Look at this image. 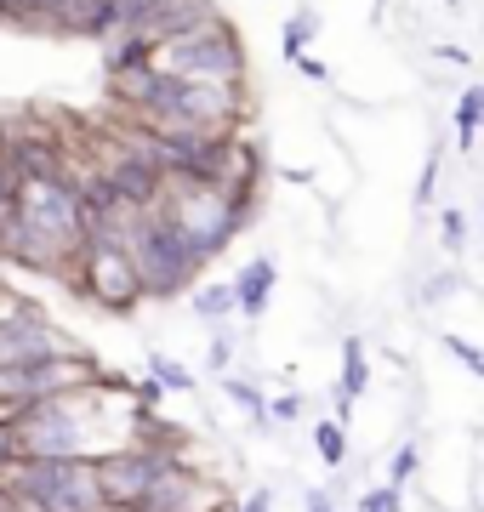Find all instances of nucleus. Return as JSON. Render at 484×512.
Wrapping results in <instances>:
<instances>
[{
	"label": "nucleus",
	"instance_id": "a878e982",
	"mask_svg": "<svg viewBox=\"0 0 484 512\" xmlns=\"http://www.w3.org/2000/svg\"><path fill=\"white\" fill-rule=\"evenodd\" d=\"M12 188H18V177H12V165H6V148H0V205H12Z\"/></svg>",
	"mask_w": 484,
	"mask_h": 512
},
{
	"label": "nucleus",
	"instance_id": "f3484780",
	"mask_svg": "<svg viewBox=\"0 0 484 512\" xmlns=\"http://www.w3.org/2000/svg\"><path fill=\"white\" fill-rule=\"evenodd\" d=\"M314 29H319V18H314V12H297V18L285 23V35H280V46H285V63H297V57L308 52V40H314Z\"/></svg>",
	"mask_w": 484,
	"mask_h": 512
},
{
	"label": "nucleus",
	"instance_id": "7ed1b4c3",
	"mask_svg": "<svg viewBox=\"0 0 484 512\" xmlns=\"http://www.w3.org/2000/svg\"><path fill=\"white\" fill-rule=\"evenodd\" d=\"M154 211L183 234V245L200 256V268L211 256H223L251 228V211H240L228 194H217V188H205V183H166Z\"/></svg>",
	"mask_w": 484,
	"mask_h": 512
},
{
	"label": "nucleus",
	"instance_id": "f8f14e48",
	"mask_svg": "<svg viewBox=\"0 0 484 512\" xmlns=\"http://www.w3.org/2000/svg\"><path fill=\"white\" fill-rule=\"evenodd\" d=\"M365 387H371V353H365L359 336H342V376H336V393L359 399Z\"/></svg>",
	"mask_w": 484,
	"mask_h": 512
},
{
	"label": "nucleus",
	"instance_id": "423d86ee",
	"mask_svg": "<svg viewBox=\"0 0 484 512\" xmlns=\"http://www.w3.org/2000/svg\"><path fill=\"white\" fill-rule=\"evenodd\" d=\"M69 279H75L80 296H92L97 308H109V313H131L143 302V285L131 274L120 228H92V234L80 239L75 262H69Z\"/></svg>",
	"mask_w": 484,
	"mask_h": 512
},
{
	"label": "nucleus",
	"instance_id": "a211bd4d",
	"mask_svg": "<svg viewBox=\"0 0 484 512\" xmlns=\"http://www.w3.org/2000/svg\"><path fill=\"white\" fill-rule=\"evenodd\" d=\"M416 467H422V450H416V444H399V450H393L388 456V478H382V484H393V490H405L410 478H416Z\"/></svg>",
	"mask_w": 484,
	"mask_h": 512
},
{
	"label": "nucleus",
	"instance_id": "4468645a",
	"mask_svg": "<svg viewBox=\"0 0 484 512\" xmlns=\"http://www.w3.org/2000/svg\"><path fill=\"white\" fill-rule=\"evenodd\" d=\"M314 456L325 461V467H348V427L342 421H314Z\"/></svg>",
	"mask_w": 484,
	"mask_h": 512
},
{
	"label": "nucleus",
	"instance_id": "f03ea898",
	"mask_svg": "<svg viewBox=\"0 0 484 512\" xmlns=\"http://www.w3.org/2000/svg\"><path fill=\"white\" fill-rule=\"evenodd\" d=\"M149 69L183 86H245V46L228 18H211L177 40H160L149 52Z\"/></svg>",
	"mask_w": 484,
	"mask_h": 512
},
{
	"label": "nucleus",
	"instance_id": "4be33fe9",
	"mask_svg": "<svg viewBox=\"0 0 484 512\" xmlns=\"http://www.w3.org/2000/svg\"><path fill=\"white\" fill-rule=\"evenodd\" d=\"M439 228H445V245H450V251H462V245H467V217L456 211V205H445V217H439Z\"/></svg>",
	"mask_w": 484,
	"mask_h": 512
},
{
	"label": "nucleus",
	"instance_id": "6ab92c4d",
	"mask_svg": "<svg viewBox=\"0 0 484 512\" xmlns=\"http://www.w3.org/2000/svg\"><path fill=\"white\" fill-rule=\"evenodd\" d=\"M354 512H405V490H393V484H376L354 501Z\"/></svg>",
	"mask_w": 484,
	"mask_h": 512
},
{
	"label": "nucleus",
	"instance_id": "dca6fc26",
	"mask_svg": "<svg viewBox=\"0 0 484 512\" xmlns=\"http://www.w3.org/2000/svg\"><path fill=\"white\" fill-rule=\"evenodd\" d=\"M479 114H484V86H467V92L456 97V143H462V148H473Z\"/></svg>",
	"mask_w": 484,
	"mask_h": 512
},
{
	"label": "nucleus",
	"instance_id": "9b49d317",
	"mask_svg": "<svg viewBox=\"0 0 484 512\" xmlns=\"http://www.w3.org/2000/svg\"><path fill=\"white\" fill-rule=\"evenodd\" d=\"M188 308L200 313L205 325H223V319H234V291H228V279H194L188 285Z\"/></svg>",
	"mask_w": 484,
	"mask_h": 512
},
{
	"label": "nucleus",
	"instance_id": "aec40b11",
	"mask_svg": "<svg viewBox=\"0 0 484 512\" xmlns=\"http://www.w3.org/2000/svg\"><path fill=\"white\" fill-rule=\"evenodd\" d=\"M439 342H445V348H450V353H456V359H462V365H467V376H484V353L473 348V342H462L456 330H445Z\"/></svg>",
	"mask_w": 484,
	"mask_h": 512
},
{
	"label": "nucleus",
	"instance_id": "1a4fd4ad",
	"mask_svg": "<svg viewBox=\"0 0 484 512\" xmlns=\"http://www.w3.org/2000/svg\"><path fill=\"white\" fill-rule=\"evenodd\" d=\"M274 285H280L274 256H251L240 274L228 279V291H234V313H245V319H262V313H268V302H274Z\"/></svg>",
	"mask_w": 484,
	"mask_h": 512
},
{
	"label": "nucleus",
	"instance_id": "ddd939ff",
	"mask_svg": "<svg viewBox=\"0 0 484 512\" xmlns=\"http://www.w3.org/2000/svg\"><path fill=\"white\" fill-rule=\"evenodd\" d=\"M217 387H223L228 399L240 404V410L257 421V427H268V399H262V387H251L245 376H234V370H223V376H217Z\"/></svg>",
	"mask_w": 484,
	"mask_h": 512
},
{
	"label": "nucleus",
	"instance_id": "9d476101",
	"mask_svg": "<svg viewBox=\"0 0 484 512\" xmlns=\"http://www.w3.org/2000/svg\"><path fill=\"white\" fill-rule=\"evenodd\" d=\"M86 0H6V12L0 18L12 23H29V29H52V35H63V23L75 18Z\"/></svg>",
	"mask_w": 484,
	"mask_h": 512
},
{
	"label": "nucleus",
	"instance_id": "393cba45",
	"mask_svg": "<svg viewBox=\"0 0 484 512\" xmlns=\"http://www.w3.org/2000/svg\"><path fill=\"white\" fill-rule=\"evenodd\" d=\"M291 69H302V74H308V80H331V69H325L319 57H308V52H302L297 63H291Z\"/></svg>",
	"mask_w": 484,
	"mask_h": 512
},
{
	"label": "nucleus",
	"instance_id": "f257e3e1",
	"mask_svg": "<svg viewBox=\"0 0 484 512\" xmlns=\"http://www.w3.org/2000/svg\"><path fill=\"white\" fill-rule=\"evenodd\" d=\"M126 239V256H131V274L143 285V296L154 302H171V296H188V285L205 274L200 256L183 245V234L171 228L160 211H137V217L120 228Z\"/></svg>",
	"mask_w": 484,
	"mask_h": 512
},
{
	"label": "nucleus",
	"instance_id": "412c9836",
	"mask_svg": "<svg viewBox=\"0 0 484 512\" xmlns=\"http://www.w3.org/2000/svg\"><path fill=\"white\" fill-rule=\"evenodd\" d=\"M205 365H211V376H223V370L234 365V342H228L223 330L211 336V348H205Z\"/></svg>",
	"mask_w": 484,
	"mask_h": 512
},
{
	"label": "nucleus",
	"instance_id": "b1692460",
	"mask_svg": "<svg viewBox=\"0 0 484 512\" xmlns=\"http://www.w3.org/2000/svg\"><path fill=\"white\" fill-rule=\"evenodd\" d=\"M228 512H274V490H262V484H257V490L245 495L240 507H228Z\"/></svg>",
	"mask_w": 484,
	"mask_h": 512
},
{
	"label": "nucleus",
	"instance_id": "39448f33",
	"mask_svg": "<svg viewBox=\"0 0 484 512\" xmlns=\"http://www.w3.org/2000/svg\"><path fill=\"white\" fill-rule=\"evenodd\" d=\"M0 484L12 501L35 512H97L92 456H40V461H6Z\"/></svg>",
	"mask_w": 484,
	"mask_h": 512
},
{
	"label": "nucleus",
	"instance_id": "c756f323",
	"mask_svg": "<svg viewBox=\"0 0 484 512\" xmlns=\"http://www.w3.org/2000/svg\"><path fill=\"white\" fill-rule=\"evenodd\" d=\"M0 512H12V495H6V484H0Z\"/></svg>",
	"mask_w": 484,
	"mask_h": 512
},
{
	"label": "nucleus",
	"instance_id": "20e7f679",
	"mask_svg": "<svg viewBox=\"0 0 484 512\" xmlns=\"http://www.w3.org/2000/svg\"><path fill=\"white\" fill-rule=\"evenodd\" d=\"M137 126H183L205 137H234L245 126V86H183L154 74L149 103L137 109Z\"/></svg>",
	"mask_w": 484,
	"mask_h": 512
},
{
	"label": "nucleus",
	"instance_id": "5701e85b",
	"mask_svg": "<svg viewBox=\"0 0 484 512\" xmlns=\"http://www.w3.org/2000/svg\"><path fill=\"white\" fill-rule=\"evenodd\" d=\"M302 416V399L297 393H285V399H268V427H274V421H297Z\"/></svg>",
	"mask_w": 484,
	"mask_h": 512
},
{
	"label": "nucleus",
	"instance_id": "7c9ffc66",
	"mask_svg": "<svg viewBox=\"0 0 484 512\" xmlns=\"http://www.w3.org/2000/svg\"><path fill=\"white\" fill-rule=\"evenodd\" d=\"M445 6H450V12H456V6H462V0H445Z\"/></svg>",
	"mask_w": 484,
	"mask_h": 512
},
{
	"label": "nucleus",
	"instance_id": "2eb2a0df",
	"mask_svg": "<svg viewBox=\"0 0 484 512\" xmlns=\"http://www.w3.org/2000/svg\"><path fill=\"white\" fill-rule=\"evenodd\" d=\"M149 382L160 387V393H194V370L177 365V359H166V353H149Z\"/></svg>",
	"mask_w": 484,
	"mask_h": 512
},
{
	"label": "nucleus",
	"instance_id": "bb28decb",
	"mask_svg": "<svg viewBox=\"0 0 484 512\" xmlns=\"http://www.w3.org/2000/svg\"><path fill=\"white\" fill-rule=\"evenodd\" d=\"M302 507H308V512H336V501L325 490H308V495H302Z\"/></svg>",
	"mask_w": 484,
	"mask_h": 512
},
{
	"label": "nucleus",
	"instance_id": "c85d7f7f",
	"mask_svg": "<svg viewBox=\"0 0 484 512\" xmlns=\"http://www.w3.org/2000/svg\"><path fill=\"white\" fill-rule=\"evenodd\" d=\"M12 461V433H6V416H0V467Z\"/></svg>",
	"mask_w": 484,
	"mask_h": 512
},
{
	"label": "nucleus",
	"instance_id": "6e6552de",
	"mask_svg": "<svg viewBox=\"0 0 484 512\" xmlns=\"http://www.w3.org/2000/svg\"><path fill=\"white\" fill-rule=\"evenodd\" d=\"M69 342L57 336L46 319H40L29 302H23L12 319H0V365L6 370H23V365H40V359H52V353H63Z\"/></svg>",
	"mask_w": 484,
	"mask_h": 512
},
{
	"label": "nucleus",
	"instance_id": "cd10ccee",
	"mask_svg": "<svg viewBox=\"0 0 484 512\" xmlns=\"http://www.w3.org/2000/svg\"><path fill=\"white\" fill-rule=\"evenodd\" d=\"M433 57H439V63H456V69H467V63H473V57H467L462 46H439Z\"/></svg>",
	"mask_w": 484,
	"mask_h": 512
},
{
	"label": "nucleus",
	"instance_id": "0eeeda50",
	"mask_svg": "<svg viewBox=\"0 0 484 512\" xmlns=\"http://www.w3.org/2000/svg\"><path fill=\"white\" fill-rule=\"evenodd\" d=\"M177 456V450H154V444H114V450H103V456H92V484H97V501L103 507H137L143 501V490L154 484V473H160V461Z\"/></svg>",
	"mask_w": 484,
	"mask_h": 512
}]
</instances>
